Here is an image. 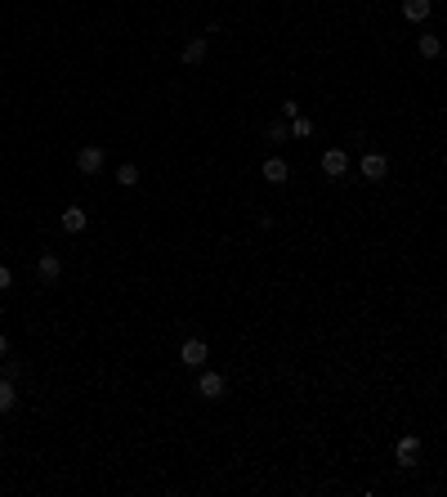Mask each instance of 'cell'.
<instances>
[{"label":"cell","instance_id":"cell-11","mask_svg":"<svg viewBox=\"0 0 447 497\" xmlns=\"http://www.w3.org/2000/svg\"><path fill=\"white\" fill-rule=\"evenodd\" d=\"M434 14V0H403V19L407 23H425Z\"/></svg>","mask_w":447,"mask_h":497},{"label":"cell","instance_id":"cell-17","mask_svg":"<svg viewBox=\"0 0 447 497\" xmlns=\"http://www.w3.org/2000/svg\"><path fill=\"white\" fill-rule=\"evenodd\" d=\"M14 287V273H9V264H0V291H9Z\"/></svg>","mask_w":447,"mask_h":497},{"label":"cell","instance_id":"cell-18","mask_svg":"<svg viewBox=\"0 0 447 497\" xmlns=\"http://www.w3.org/2000/svg\"><path fill=\"white\" fill-rule=\"evenodd\" d=\"M9 358V336H0V363Z\"/></svg>","mask_w":447,"mask_h":497},{"label":"cell","instance_id":"cell-10","mask_svg":"<svg viewBox=\"0 0 447 497\" xmlns=\"http://www.w3.org/2000/svg\"><path fill=\"white\" fill-rule=\"evenodd\" d=\"M58 224H63V234H86L90 215H86V206H76V202H72L68 211H63V220H58Z\"/></svg>","mask_w":447,"mask_h":497},{"label":"cell","instance_id":"cell-1","mask_svg":"<svg viewBox=\"0 0 447 497\" xmlns=\"http://www.w3.org/2000/svg\"><path fill=\"white\" fill-rule=\"evenodd\" d=\"M206 354H210V350H206L202 336H188L184 345H179V363H184V368H192V372L206 368Z\"/></svg>","mask_w":447,"mask_h":497},{"label":"cell","instance_id":"cell-14","mask_svg":"<svg viewBox=\"0 0 447 497\" xmlns=\"http://www.w3.org/2000/svg\"><path fill=\"white\" fill-rule=\"evenodd\" d=\"M309 135H313V117L295 112V117H291V139H309Z\"/></svg>","mask_w":447,"mask_h":497},{"label":"cell","instance_id":"cell-16","mask_svg":"<svg viewBox=\"0 0 447 497\" xmlns=\"http://www.w3.org/2000/svg\"><path fill=\"white\" fill-rule=\"evenodd\" d=\"M14 403H19V390H14V381L5 376V381H0V412H9Z\"/></svg>","mask_w":447,"mask_h":497},{"label":"cell","instance_id":"cell-7","mask_svg":"<svg viewBox=\"0 0 447 497\" xmlns=\"http://www.w3.org/2000/svg\"><path fill=\"white\" fill-rule=\"evenodd\" d=\"M206 54H210L206 36H192V41L184 45V54H179V59H184V68H202V63H206Z\"/></svg>","mask_w":447,"mask_h":497},{"label":"cell","instance_id":"cell-12","mask_svg":"<svg viewBox=\"0 0 447 497\" xmlns=\"http://www.w3.org/2000/svg\"><path fill=\"white\" fill-rule=\"evenodd\" d=\"M264 139H269V144H287L291 139V121L282 117V121H269V126H264Z\"/></svg>","mask_w":447,"mask_h":497},{"label":"cell","instance_id":"cell-3","mask_svg":"<svg viewBox=\"0 0 447 497\" xmlns=\"http://www.w3.org/2000/svg\"><path fill=\"white\" fill-rule=\"evenodd\" d=\"M224 390H228V381H224V372H206L202 368V376H197V394H202V399H224Z\"/></svg>","mask_w":447,"mask_h":497},{"label":"cell","instance_id":"cell-4","mask_svg":"<svg viewBox=\"0 0 447 497\" xmlns=\"http://www.w3.org/2000/svg\"><path fill=\"white\" fill-rule=\"evenodd\" d=\"M358 171H362V179H371V184H380V179L389 175V157H385V153H362Z\"/></svg>","mask_w":447,"mask_h":497},{"label":"cell","instance_id":"cell-5","mask_svg":"<svg viewBox=\"0 0 447 497\" xmlns=\"http://www.w3.org/2000/svg\"><path fill=\"white\" fill-rule=\"evenodd\" d=\"M344 171H349V157H344V148H327V153H322V175H327V179H340Z\"/></svg>","mask_w":447,"mask_h":497},{"label":"cell","instance_id":"cell-8","mask_svg":"<svg viewBox=\"0 0 447 497\" xmlns=\"http://www.w3.org/2000/svg\"><path fill=\"white\" fill-rule=\"evenodd\" d=\"M260 175H264V184H287V179H291V166L282 157H269V161L260 166Z\"/></svg>","mask_w":447,"mask_h":497},{"label":"cell","instance_id":"cell-13","mask_svg":"<svg viewBox=\"0 0 447 497\" xmlns=\"http://www.w3.org/2000/svg\"><path fill=\"white\" fill-rule=\"evenodd\" d=\"M117 184H121V189H135V184H139V166H135V161H121V166H117Z\"/></svg>","mask_w":447,"mask_h":497},{"label":"cell","instance_id":"cell-6","mask_svg":"<svg viewBox=\"0 0 447 497\" xmlns=\"http://www.w3.org/2000/svg\"><path fill=\"white\" fill-rule=\"evenodd\" d=\"M416 453H421V435H403L399 443H394V457H399V466H416Z\"/></svg>","mask_w":447,"mask_h":497},{"label":"cell","instance_id":"cell-2","mask_svg":"<svg viewBox=\"0 0 447 497\" xmlns=\"http://www.w3.org/2000/svg\"><path fill=\"white\" fill-rule=\"evenodd\" d=\"M103 161H108V153L98 144H81V153H76V171L81 175H98V171H103Z\"/></svg>","mask_w":447,"mask_h":497},{"label":"cell","instance_id":"cell-9","mask_svg":"<svg viewBox=\"0 0 447 497\" xmlns=\"http://www.w3.org/2000/svg\"><path fill=\"white\" fill-rule=\"evenodd\" d=\"M36 278H41V283H58V278H63V260H58L54 251H45V256L36 260Z\"/></svg>","mask_w":447,"mask_h":497},{"label":"cell","instance_id":"cell-15","mask_svg":"<svg viewBox=\"0 0 447 497\" xmlns=\"http://www.w3.org/2000/svg\"><path fill=\"white\" fill-rule=\"evenodd\" d=\"M416 49H421V59H438V54H443V41H438V36H429V31H425V36L416 41Z\"/></svg>","mask_w":447,"mask_h":497}]
</instances>
